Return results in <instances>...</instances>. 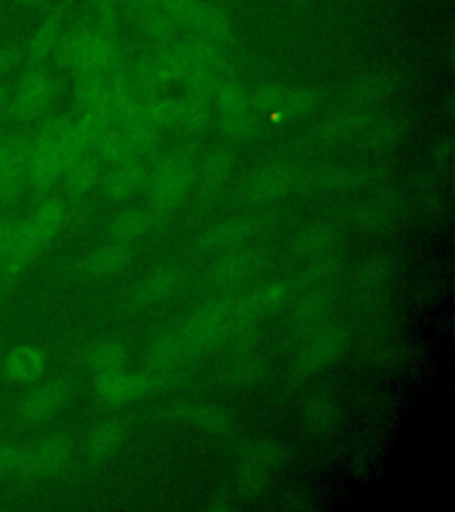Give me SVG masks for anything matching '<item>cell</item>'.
<instances>
[{"label":"cell","mask_w":455,"mask_h":512,"mask_svg":"<svg viewBox=\"0 0 455 512\" xmlns=\"http://www.w3.org/2000/svg\"><path fill=\"white\" fill-rule=\"evenodd\" d=\"M287 294L285 285L269 283L248 292H230L216 301L201 304L178 326L153 342L148 361L155 368L176 367L210 351L240 329L276 312L285 303Z\"/></svg>","instance_id":"1"},{"label":"cell","mask_w":455,"mask_h":512,"mask_svg":"<svg viewBox=\"0 0 455 512\" xmlns=\"http://www.w3.org/2000/svg\"><path fill=\"white\" fill-rule=\"evenodd\" d=\"M100 127L86 116L56 118L40 123L25 134L27 189L34 194H47L64 171L91 146Z\"/></svg>","instance_id":"2"},{"label":"cell","mask_w":455,"mask_h":512,"mask_svg":"<svg viewBox=\"0 0 455 512\" xmlns=\"http://www.w3.org/2000/svg\"><path fill=\"white\" fill-rule=\"evenodd\" d=\"M52 59L73 77L114 72L127 64L116 31L96 20H80L63 32Z\"/></svg>","instance_id":"3"},{"label":"cell","mask_w":455,"mask_h":512,"mask_svg":"<svg viewBox=\"0 0 455 512\" xmlns=\"http://www.w3.org/2000/svg\"><path fill=\"white\" fill-rule=\"evenodd\" d=\"M66 216L68 210L63 200L45 198L32 210L31 216L20 219L16 223L11 255L0 267L2 276L6 280H15L20 272H24L56 239L66 223Z\"/></svg>","instance_id":"4"},{"label":"cell","mask_w":455,"mask_h":512,"mask_svg":"<svg viewBox=\"0 0 455 512\" xmlns=\"http://www.w3.org/2000/svg\"><path fill=\"white\" fill-rule=\"evenodd\" d=\"M198 160L189 152H173L159 160L146 178V201L153 214H173L191 196L198 180Z\"/></svg>","instance_id":"5"},{"label":"cell","mask_w":455,"mask_h":512,"mask_svg":"<svg viewBox=\"0 0 455 512\" xmlns=\"http://www.w3.org/2000/svg\"><path fill=\"white\" fill-rule=\"evenodd\" d=\"M61 91V80L43 64H27L11 96L6 116L11 120L31 123L45 116Z\"/></svg>","instance_id":"6"},{"label":"cell","mask_w":455,"mask_h":512,"mask_svg":"<svg viewBox=\"0 0 455 512\" xmlns=\"http://www.w3.org/2000/svg\"><path fill=\"white\" fill-rule=\"evenodd\" d=\"M217 125L224 136L235 141H246L255 134L256 116L251 105L248 89L240 84L239 80L230 79L217 89L212 100Z\"/></svg>","instance_id":"7"},{"label":"cell","mask_w":455,"mask_h":512,"mask_svg":"<svg viewBox=\"0 0 455 512\" xmlns=\"http://www.w3.org/2000/svg\"><path fill=\"white\" fill-rule=\"evenodd\" d=\"M27 189L25 136L0 134V205H15Z\"/></svg>","instance_id":"8"},{"label":"cell","mask_w":455,"mask_h":512,"mask_svg":"<svg viewBox=\"0 0 455 512\" xmlns=\"http://www.w3.org/2000/svg\"><path fill=\"white\" fill-rule=\"evenodd\" d=\"M187 36L223 48L230 40V16L216 2L198 0L184 24Z\"/></svg>","instance_id":"9"},{"label":"cell","mask_w":455,"mask_h":512,"mask_svg":"<svg viewBox=\"0 0 455 512\" xmlns=\"http://www.w3.org/2000/svg\"><path fill=\"white\" fill-rule=\"evenodd\" d=\"M95 390L105 404L121 408L146 399L153 390V379L146 374L114 372L107 376L95 377Z\"/></svg>","instance_id":"10"},{"label":"cell","mask_w":455,"mask_h":512,"mask_svg":"<svg viewBox=\"0 0 455 512\" xmlns=\"http://www.w3.org/2000/svg\"><path fill=\"white\" fill-rule=\"evenodd\" d=\"M285 459V450L278 443H260L251 448L246 463L242 464L239 472L240 489L248 495L260 493L271 480V473L280 468Z\"/></svg>","instance_id":"11"},{"label":"cell","mask_w":455,"mask_h":512,"mask_svg":"<svg viewBox=\"0 0 455 512\" xmlns=\"http://www.w3.org/2000/svg\"><path fill=\"white\" fill-rule=\"evenodd\" d=\"M68 399V384L63 379L36 381L20 402V415L29 422H43L56 415Z\"/></svg>","instance_id":"12"},{"label":"cell","mask_w":455,"mask_h":512,"mask_svg":"<svg viewBox=\"0 0 455 512\" xmlns=\"http://www.w3.org/2000/svg\"><path fill=\"white\" fill-rule=\"evenodd\" d=\"M146 178H148V171L141 162H125V164L109 166V169L102 173L96 189L105 200L121 203V201L132 200L139 192H143L146 187Z\"/></svg>","instance_id":"13"},{"label":"cell","mask_w":455,"mask_h":512,"mask_svg":"<svg viewBox=\"0 0 455 512\" xmlns=\"http://www.w3.org/2000/svg\"><path fill=\"white\" fill-rule=\"evenodd\" d=\"M260 221L256 217H237L212 226L201 235L198 248L205 253H230L240 249L258 232Z\"/></svg>","instance_id":"14"},{"label":"cell","mask_w":455,"mask_h":512,"mask_svg":"<svg viewBox=\"0 0 455 512\" xmlns=\"http://www.w3.org/2000/svg\"><path fill=\"white\" fill-rule=\"evenodd\" d=\"M47 368V358L34 345H18L6 354L2 363V372L9 381L18 384H34L43 377Z\"/></svg>","instance_id":"15"},{"label":"cell","mask_w":455,"mask_h":512,"mask_svg":"<svg viewBox=\"0 0 455 512\" xmlns=\"http://www.w3.org/2000/svg\"><path fill=\"white\" fill-rule=\"evenodd\" d=\"M253 265H255V260L248 251L235 249L230 253H224L212 267L210 281L214 287L230 294L246 283Z\"/></svg>","instance_id":"16"},{"label":"cell","mask_w":455,"mask_h":512,"mask_svg":"<svg viewBox=\"0 0 455 512\" xmlns=\"http://www.w3.org/2000/svg\"><path fill=\"white\" fill-rule=\"evenodd\" d=\"M290 185V171L283 164H269L256 173L246 184V196L249 201L265 205L272 201L280 200L281 196L287 192Z\"/></svg>","instance_id":"17"},{"label":"cell","mask_w":455,"mask_h":512,"mask_svg":"<svg viewBox=\"0 0 455 512\" xmlns=\"http://www.w3.org/2000/svg\"><path fill=\"white\" fill-rule=\"evenodd\" d=\"M104 173V164L102 160L96 157L91 150L80 153L77 159L73 160L68 169L64 171L63 182L64 191L70 198H80L89 191L96 189Z\"/></svg>","instance_id":"18"},{"label":"cell","mask_w":455,"mask_h":512,"mask_svg":"<svg viewBox=\"0 0 455 512\" xmlns=\"http://www.w3.org/2000/svg\"><path fill=\"white\" fill-rule=\"evenodd\" d=\"M72 457V447L63 438L43 441L36 447L25 448V472L47 475L57 472Z\"/></svg>","instance_id":"19"},{"label":"cell","mask_w":455,"mask_h":512,"mask_svg":"<svg viewBox=\"0 0 455 512\" xmlns=\"http://www.w3.org/2000/svg\"><path fill=\"white\" fill-rule=\"evenodd\" d=\"M233 175V157L224 150L212 153L203 166L198 169V194L201 200H214L224 191V187L230 182Z\"/></svg>","instance_id":"20"},{"label":"cell","mask_w":455,"mask_h":512,"mask_svg":"<svg viewBox=\"0 0 455 512\" xmlns=\"http://www.w3.org/2000/svg\"><path fill=\"white\" fill-rule=\"evenodd\" d=\"M345 344H347V338L344 331L340 329L326 331L306 345L303 354L299 356V365L308 372H317L320 368L328 367L331 361L340 358Z\"/></svg>","instance_id":"21"},{"label":"cell","mask_w":455,"mask_h":512,"mask_svg":"<svg viewBox=\"0 0 455 512\" xmlns=\"http://www.w3.org/2000/svg\"><path fill=\"white\" fill-rule=\"evenodd\" d=\"M153 224H155V214L152 210L130 208L112 217L111 223L107 226V235L111 242L130 244L150 232Z\"/></svg>","instance_id":"22"},{"label":"cell","mask_w":455,"mask_h":512,"mask_svg":"<svg viewBox=\"0 0 455 512\" xmlns=\"http://www.w3.org/2000/svg\"><path fill=\"white\" fill-rule=\"evenodd\" d=\"M63 32V11H54L25 45V57L29 64H43L48 57H52Z\"/></svg>","instance_id":"23"},{"label":"cell","mask_w":455,"mask_h":512,"mask_svg":"<svg viewBox=\"0 0 455 512\" xmlns=\"http://www.w3.org/2000/svg\"><path fill=\"white\" fill-rule=\"evenodd\" d=\"M320 96L308 88H285L281 86L274 120L285 118L288 121L304 120L319 109Z\"/></svg>","instance_id":"24"},{"label":"cell","mask_w":455,"mask_h":512,"mask_svg":"<svg viewBox=\"0 0 455 512\" xmlns=\"http://www.w3.org/2000/svg\"><path fill=\"white\" fill-rule=\"evenodd\" d=\"M184 274L176 267H162L159 271L148 274L137 285V299L143 303H162L169 297L175 296L178 288L182 287Z\"/></svg>","instance_id":"25"},{"label":"cell","mask_w":455,"mask_h":512,"mask_svg":"<svg viewBox=\"0 0 455 512\" xmlns=\"http://www.w3.org/2000/svg\"><path fill=\"white\" fill-rule=\"evenodd\" d=\"M132 260V246L123 242H111L96 249L84 260V271L93 276H109L125 269Z\"/></svg>","instance_id":"26"},{"label":"cell","mask_w":455,"mask_h":512,"mask_svg":"<svg viewBox=\"0 0 455 512\" xmlns=\"http://www.w3.org/2000/svg\"><path fill=\"white\" fill-rule=\"evenodd\" d=\"M127 436V424L121 420H111L105 424L98 425L95 432L89 436L86 445V459L91 463L104 461L120 448L121 443Z\"/></svg>","instance_id":"27"},{"label":"cell","mask_w":455,"mask_h":512,"mask_svg":"<svg viewBox=\"0 0 455 512\" xmlns=\"http://www.w3.org/2000/svg\"><path fill=\"white\" fill-rule=\"evenodd\" d=\"M340 420V406L328 395L310 397L303 409V422L313 434H326L335 429Z\"/></svg>","instance_id":"28"},{"label":"cell","mask_w":455,"mask_h":512,"mask_svg":"<svg viewBox=\"0 0 455 512\" xmlns=\"http://www.w3.org/2000/svg\"><path fill=\"white\" fill-rule=\"evenodd\" d=\"M127 360L128 352L125 345L114 340L95 345L86 354V365L95 377L121 372L127 365Z\"/></svg>","instance_id":"29"},{"label":"cell","mask_w":455,"mask_h":512,"mask_svg":"<svg viewBox=\"0 0 455 512\" xmlns=\"http://www.w3.org/2000/svg\"><path fill=\"white\" fill-rule=\"evenodd\" d=\"M95 9V20L109 29H118V8L120 0H91Z\"/></svg>","instance_id":"30"},{"label":"cell","mask_w":455,"mask_h":512,"mask_svg":"<svg viewBox=\"0 0 455 512\" xmlns=\"http://www.w3.org/2000/svg\"><path fill=\"white\" fill-rule=\"evenodd\" d=\"M25 472V448L0 447V475Z\"/></svg>","instance_id":"31"},{"label":"cell","mask_w":455,"mask_h":512,"mask_svg":"<svg viewBox=\"0 0 455 512\" xmlns=\"http://www.w3.org/2000/svg\"><path fill=\"white\" fill-rule=\"evenodd\" d=\"M16 219L0 216V267L8 262L15 242Z\"/></svg>","instance_id":"32"},{"label":"cell","mask_w":455,"mask_h":512,"mask_svg":"<svg viewBox=\"0 0 455 512\" xmlns=\"http://www.w3.org/2000/svg\"><path fill=\"white\" fill-rule=\"evenodd\" d=\"M399 121L397 120H383L377 123L374 130L370 132L372 141L377 144H390L399 136Z\"/></svg>","instance_id":"33"},{"label":"cell","mask_w":455,"mask_h":512,"mask_svg":"<svg viewBox=\"0 0 455 512\" xmlns=\"http://www.w3.org/2000/svg\"><path fill=\"white\" fill-rule=\"evenodd\" d=\"M25 57V45H11L0 48V75L13 70Z\"/></svg>","instance_id":"34"},{"label":"cell","mask_w":455,"mask_h":512,"mask_svg":"<svg viewBox=\"0 0 455 512\" xmlns=\"http://www.w3.org/2000/svg\"><path fill=\"white\" fill-rule=\"evenodd\" d=\"M11 88L6 84H0V114L8 112L9 102H11Z\"/></svg>","instance_id":"35"},{"label":"cell","mask_w":455,"mask_h":512,"mask_svg":"<svg viewBox=\"0 0 455 512\" xmlns=\"http://www.w3.org/2000/svg\"><path fill=\"white\" fill-rule=\"evenodd\" d=\"M9 2H15V4H20V6H27V8L45 9V11H52V6L48 4L47 0H9Z\"/></svg>","instance_id":"36"}]
</instances>
